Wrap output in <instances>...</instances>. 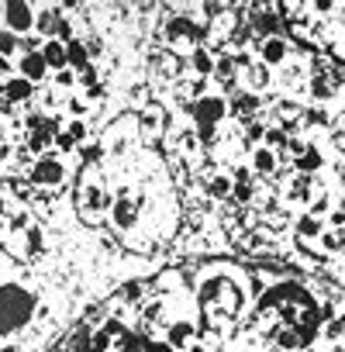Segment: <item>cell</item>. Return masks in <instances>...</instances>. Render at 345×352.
Returning <instances> with one entry per match:
<instances>
[{
	"instance_id": "6da1fadb",
	"label": "cell",
	"mask_w": 345,
	"mask_h": 352,
	"mask_svg": "<svg viewBox=\"0 0 345 352\" xmlns=\"http://www.w3.org/2000/svg\"><path fill=\"white\" fill-rule=\"evenodd\" d=\"M197 304L208 314V321H218V324L238 321L245 304H249L245 276L225 273V266H211V273H204L197 283Z\"/></svg>"
},
{
	"instance_id": "7a4b0ae2",
	"label": "cell",
	"mask_w": 345,
	"mask_h": 352,
	"mask_svg": "<svg viewBox=\"0 0 345 352\" xmlns=\"http://www.w3.org/2000/svg\"><path fill=\"white\" fill-rule=\"evenodd\" d=\"M38 311V294L21 280L0 283V338L18 335Z\"/></svg>"
},
{
	"instance_id": "3957f363",
	"label": "cell",
	"mask_w": 345,
	"mask_h": 352,
	"mask_svg": "<svg viewBox=\"0 0 345 352\" xmlns=\"http://www.w3.org/2000/svg\"><path fill=\"white\" fill-rule=\"evenodd\" d=\"M76 204H80V218L90 221V225H97L104 214H111L114 194H111L107 184H104L100 166L83 169V180H80V190H76Z\"/></svg>"
},
{
	"instance_id": "277c9868",
	"label": "cell",
	"mask_w": 345,
	"mask_h": 352,
	"mask_svg": "<svg viewBox=\"0 0 345 352\" xmlns=\"http://www.w3.org/2000/svg\"><path fill=\"white\" fill-rule=\"evenodd\" d=\"M204 38V21L187 14H169L162 21V49L172 56H194Z\"/></svg>"
},
{
	"instance_id": "5b68a950",
	"label": "cell",
	"mask_w": 345,
	"mask_h": 352,
	"mask_svg": "<svg viewBox=\"0 0 345 352\" xmlns=\"http://www.w3.org/2000/svg\"><path fill=\"white\" fill-rule=\"evenodd\" d=\"M28 180H32L38 190H56V187H63V184H66V162H63V155H59V152L38 155V159L32 162V169H28Z\"/></svg>"
},
{
	"instance_id": "8992f818",
	"label": "cell",
	"mask_w": 345,
	"mask_h": 352,
	"mask_svg": "<svg viewBox=\"0 0 345 352\" xmlns=\"http://www.w3.org/2000/svg\"><path fill=\"white\" fill-rule=\"evenodd\" d=\"M59 131H63V128H59V121H56V118H49L45 111H38V114L25 118V142H28V148L35 152V159L49 152V145L56 142V135H59Z\"/></svg>"
},
{
	"instance_id": "52a82bcc",
	"label": "cell",
	"mask_w": 345,
	"mask_h": 352,
	"mask_svg": "<svg viewBox=\"0 0 345 352\" xmlns=\"http://www.w3.org/2000/svg\"><path fill=\"white\" fill-rule=\"evenodd\" d=\"M135 135H138V118H118V121L104 131V138H100L104 155H107V159H124L128 148H131V142H135Z\"/></svg>"
},
{
	"instance_id": "ba28073f",
	"label": "cell",
	"mask_w": 345,
	"mask_h": 352,
	"mask_svg": "<svg viewBox=\"0 0 345 352\" xmlns=\"http://www.w3.org/2000/svg\"><path fill=\"white\" fill-rule=\"evenodd\" d=\"M111 225L121 232V235H131L138 225H142V208H138V197L135 194H128L124 187L118 190V197H114V204H111Z\"/></svg>"
},
{
	"instance_id": "9c48e42d",
	"label": "cell",
	"mask_w": 345,
	"mask_h": 352,
	"mask_svg": "<svg viewBox=\"0 0 345 352\" xmlns=\"http://www.w3.org/2000/svg\"><path fill=\"white\" fill-rule=\"evenodd\" d=\"M35 18H38V8L35 4H4L0 8V25H4V32H11L14 38H25L35 32Z\"/></svg>"
},
{
	"instance_id": "30bf717a",
	"label": "cell",
	"mask_w": 345,
	"mask_h": 352,
	"mask_svg": "<svg viewBox=\"0 0 345 352\" xmlns=\"http://www.w3.org/2000/svg\"><path fill=\"white\" fill-rule=\"evenodd\" d=\"M318 190H321V187H318L314 176H307V173H290L287 184L280 187V201L290 204V208H307Z\"/></svg>"
},
{
	"instance_id": "8fae6325",
	"label": "cell",
	"mask_w": 345,
	"mask_h": 352,
	"mask_svg": "<svg viewBox=\"0 0 345 352\" xmlns=\"http://www.w3.org/2000/svg\"><path fill=\"white\" fill-rule=\"evenodd\" d=\"M148 73H152L162 87H172L177 80H183L180 56H172V52H166V49H152V52H148Z\"/></svg>"
},
{
	"instance_id": "7c38bea8",
	"label": "cell",
	"mask_w": 345,
	"mask_h": 352,
	"mask_svg": "<svg viewBox=\"0 0 345 352\" xmlns=\"http://www.w3.org/2000/svg\"><path fill=\"white\" fill-rule=\"evenodd\" d=\"M280 83H283L287 94L307 90V83H311V59H307V56H290V59L280 66Z\"/></svg>"
},
{
	"instance_id": "4fadbf2b",
	"label": "cell",
	"mask_w": 345,
	"mask_h": 352,
	"mask_svg": "<svg viewBox=\"0 0 345 352\" xmlns=\"http://www.w3.org/2000/svg\"><path fill=\"white\" fill-rule=\"evenodd\" d=\"M190 111H194V121L197 124H221L232 111H228V97H221V94H204L201 100H194L190 104Z\"/></svg>"
},
{
	"instance_id": "5bb4252c",
	"label": "cell",
	"mask_w": 345,
	"mask_h": 352,
	"mask_svg": "<svg viewBox=\"0 0 345 352\" xmlns=\"http://www.w3.org/2000/svg\"><path fill=\"white\" fill-rule=\"evenodd\" d=\"M14 66H18V76H25V80L35 83V87L49 80V66H45V59H42V49H21L18 59H14Z\"/></svg>"
},
{
	"instance_id": "9a60e30c",
	"label": "cell",
	"mask_w": 345,
	"mask_h": 352,
	"mask_svg": "<svg viewBox=\"0 0 345 352\" xmlns=\"http://www.w3.org/2000/svg\"><path fill=\"white\" fill-rule=\"evenodd\" d=\"M169 145H172V152H177L180 159H194L204 148L201 138H197V124H177L169 131Z\"/></svg>"
},
{
	"instance_id": "2e32d148",
	"label": "cell",
	"mask_w": 345,
	"mask_h": 352,
	"mask_svg": "<svg viewBox=\"0 0 345 352\" xmlns=\"http://www.w3.org/2000/svg\"><path fill=\"white\" fill-rule=\"evenodd\" d=\"M290 56H293V42L287 35H276V38H263L259 42V63H266L269 69L273 66H283Z\"/></svg>"
},
{
	"instance_id": "e0dca14e",
	"label": "cell",
	"mask_w": 345,
	"mask_h": 352,
	"mask_svg": "<svg viewBox=\"0 0 345 352\" xmlns=\"http://www.w3.org/2000/svg\"><path fill=\"white\" fill-rule=\"evenodd\" d=\"M238 80H242V90H249V94H256V97H259V94H266V90L273 87V80H276V76H273V69H269L266 63H256V59H252V63L242 69V76H238Z\"/></svg>"
},
{
	"instance_id": "ac0fdd59",
	"label": "cell",
	"mask_w": 345,
	"mask_h": 352,
	"mask_svg": "<svg viewBox=\"0 0 345 352\" xmlns=\"http://www.w3.org/2000/svg\"><path fill=\"white\" fill-rule=\"evenodd\" d=\"M269 118H273V124H276V128L290 131V128H297V121L304 118V107H300L293 97H280V100H273V104H269Z\"/></svg>"
},
{
	"instance_id": "d6986e66",
	"label": "cell",
	"mask_w": 345,
	"mask_h": 352,
	"mask_svg": "<svg viewBox=\"0 0 345 352\" xmlns=\"http://www.w3.org/2000/svg\"><path fill=\"white\" fill-rule=\"evenodd\" d=\"M166 342H169L172 349L187 352V349L197 342V324H194L190 318H177V321H169V324H166Z\"/></svg>"
},
{
	"instance_id": "ffe728a7",
	"label": "cell",
	"mask_w": 345,
	"mask_h": 352,
	"mask_svg": "<svg viewBox=\"0 0 345 352\" xmlns=\"http://www.w3.org/2000/svg\"><path fill=\"white\" fill-rule=\"evenodd\" d=\"M166 131V111L155 107V104H145L142 114H138V135L142 138H159Z\"/></svg>"
},
{
	"instance_id": "44dd1931",
	"label": "cell",
	"mask_w": 345,
	"mask_h": 352,
	"mask_svg": "<svg viewBox=\"0 0 345 352\" xmlns=\"http://www.w3.org/2000/svg\"><path fill=\"white\" fill-rule=\"evenodd\" d=\"M245 162L252 166L256 176H276V173H280V152H273V148H266V145H256Z\"/></svg>"
},
{
	"instance_id": "7402d4cb",
	"label": "cell",
	"mask_w": 345,
	"mask_h": 352,
	"mask_svg": "<svg viewBox=\"0 0 345 352\" xmlns=\"http://www.w3.org/2000/svg\"><path fill=\"white\" fill-rule=\"evenodd\" d=\"M0 94H4V100H8V104H32V100H35V94H38V87H35V83H28L25 76H11L8 83H0Z\"/></svg>"
},
{
	"instance_id": "603a6c76",
	"label": "cell",
	"mask_w": 345,
	"mask_h": 352,
	"mask_svg": "<svg viewBox=\"0 0 345 352\" xmlns=\"http://www.w3.org/2000/svg\"><path fill=\"white\" fill-rule=\"evenodd\" d=\"M238 73H242V66H238V59H235V52H218V63H214V83L218 87H235L238 83Z\"/></svg>"
},
{
	"instance_id": "cb8c5ba5",
	"label": "cell",
	"mask_w": 345,
	"mask_h": 352,
	"mask_svg": "<svg viewBox=\"0 0 345 352\" xmlns=\"http://www.w3.org/2000/svg\"><path fill=\"white\" fill-rule=\"evenodd\" d=\"M232 173L228 169H214V173H208L204 176V194L211 197V201H232Z\"/></svg>"
},
{
	"instance_id": "d4e9b609",
	"label": "cell",
	"mask_w": 345,
	"mask_h": 352,
	"mask_svg": "<svg viewBox=\"0 0 345 352\" xmlns=\"http://www.w3.org/2000/svg\"><path fill=\"white\" fill-rule=\"evenodd\" d=\"M324 228H328V225H324L321 218H314V214H300V218H297V225H293V242H297L300 249H307V252H311V242H307V239H314V242H318V235H321Z\"/></svg>"
},
{
	"instance_id": "484cf974",
	"label": "cell",
	"mask_w": 345,
	"mask_h": 352,
	"mask_svg": "<svg viewBox=\"0 0 345 352\" xmlns=\"http://www.w3.org/2000/svg\"><path fill=\"white\" fill-rule=\"evenodd\" d=\"M59 21H63V8H52V4H45V8H38V18H35V35L38 38H56V32H59Z\"/></svg>"
},
{
	"instance_id": "4316f807",
	"label": "cell",
	"mask_w": 345,
	"mask_h": 352,
	"mask_svg": "<svg viewBox=\"0 0 345 352\" xmlns=\"http://www.w3.org/2000/svg\"><path fill=\"white\" fill-rule=\"evenodd\" d=\"M259 107H263V104H259V97H256V94H249V90H238V94L232 97V104H228V111H232L235 118H242L245 124L259 114Z\"/></svg>"
},
{
	"instance_id": "83f0119b",
	"label": "cell",
	"mask_w": 345,
	"mask_h": 352,
	"mask_svg": "<svg viewBox=\"0 0 345 352\" xmlns=\"http://www.w3.org/2000/svg\"><path fill=\"white\" fill-rule=\"evenodd\" d=\"M321 169H324V152H321L318 142H311V145L304 148V155L293 159V173H307V176H314V173H321Z\"/></svg>"
},
{
	"instance_id": "f1b7e54d",
	"label": "cell",
	"mask_w": 345,
	"mask_h": 352,
	"mask_svg": "<svg viewBox=\"0 0 345 352\" xmlns=\"http://www.w3.org/2000/svg\"><path fill=\"white\" fill-rule=\"evenodd\" d=\"M42 59H45L49 73H59V69H66V66H69V59H66V45H63L59 38L42 42Z\"/></svg>"
},
{
	"instance_id": "f546056e",
	"label": "cell",
	"mask_w": 345,
	"mask_h": 352,
	"mask_svg": "<svg viewBox=\"0 0 345 352\" xmlns=\"http://www.w3.org/2000/svg\"><path fill=\"white\" fill-rule=\"evenodd\" d=\"M235 187H232V201L235 204H242V208H249V204H256L259 201V194H263V187L256 184V180H232Z\"/></svg>"
},
{
	"instance_id": "4dcf8cb0",
	"label": "cell",
	"mask_w": 345,
	"mask_h": 352,
	"mask_svg": "<svg viewBox=\"0 0 345 352\" xmlns=\"http://www.w3.org/2000/svg\"><path fill=\"white\" fill-rule=\"evenodd\" d=\"M321 242V256H342L345 252V228H324L318 235Z\"/></svg>"
},
{
	"instance_id": "1f68e13d",
	"label": "cell",
	"mask_w": 345,
	"mask_h": 352,
	"mask_svg": "<svg viewBox=\"0 0 345 352\" xmlns=\"http://www.w3.org/2000/svg\"><path fill=\"white\" fill-rule=\"evenodd\" d=\"M66 59H69V69L83 73V69L90 66V52H87V42H83V38H73V42L66 45Z\"/></svg>"
},
{
	"instance_id": "d6a6232c",
	"label": "cell",
	"mask_w": 345,
	"mask_h": 352,
	"mask_svg": "<svg viewBox=\"0 0 345 352\" xmlns=\"http://www.w3.org/2000/svg\"><path fill=\"white\" fill-rule=\"evenodd\" d=\"M190 63H194L197 76H201V80H208V76H214V63H218V56H214L208 45H201V49L190 56Z\"/></svg>"
},
{
	"instance_id": "836d02e7",
	"label": "cell",
	"mask_w": 345,
	"mask_h": 352,
	"mask_svg": "<svg viewBox=\"0 0 345 352\" xmlns=\"http://www.w3.org/2000/svg\"><path fill=\"white\" fill-rule=\"evenodd\" d=\"M32 225H35V214L28 208H14L11 218H8V235H25Z\"/></svg>"
},
{
	"instance_id": "e575fe53",
	"label": "cell",
	"mask_w": 345,
	"mask_h": 352,
	"mask_svg": "<svg viewBox=\"0 0 345 352\" xmlns=\"http://www.w3.org/2000/svg\"><path fill=\"white\" fill-rule=\"evenodd\" d=\"M273 345H276L280 352H297V349H304V342H300L297 328H290V324H283V328L273 335Z\"/></svg>"
},
{
	"instance_id": "d590c367",
	"label": "cell",
	"mask_w": 345,
	"mask_h": 352,
	"mask_svg": "<svg viewBox=\"0 0 345 352\" xmlns=\"http://www.w3.org/2000/svg\"><path fill=\"white\" fill-rule=\"evenodd\" d=\"M287 138H290V135H287L283 128H276V124H266L263 145H266V148H273V152H283V148H287Z\"/></svg>"
},
{
	"instance_id": "8d00e7d4",
	"label": "cell",
	"mask_w": 345,
	"mask_h": 352,
	"mask_svg": "<svg viewBox=\"0 0 345 352\" xmlns=\"http://www.w3.org/2000/svg\"><path fill=\"white\" fill-rule=\"evenodd\" d=\"M63 131H66V135H69V138H73L76 145H83V142L90 138V124H87V121H80V118H69Z\"/></svg>"
},
{
	"instance_id": "74e56055",
	"label": "cell",
	"mask_w": 345,
	"mask_h": 352,
	"mask_svg": "<svg viewBox=\"0 0 345 352\" xmlns=\"http://www.w3.org/2000/svg\"><path fill=\"white\" fill-rule=\"evenodd\" d=\"M142 300H148L145 297V283L135 280V283H124L121 287V304H142Z\"/></svg>"
},
{
	"instance_id": "f35d334b",
	"label": "cell",
	"mask_w": 345,
	"mask_h": 352,
	"mask_svg": "<svg viewBox=\"0 0 345 352\" xmlns=\"http://www.w3.org/2000/svg\"><path fill=\"white\" fill-rule=\"evenodd\" d=\"M76 83H80V73H76V69H69V66H66V69H59V73L52 76V87H56V90H73Z\"/></svg>"
},
{
	"instance_id": "ab89813d",
	"label": "cell",
	"mask_w": 345,
	"mask_h": 352,
	"mask_svg": "<svg viewBox=\"0 0 345 352\" xmlns=\"http://www.w3.org/2000/svg\"><path fill=\"white\" fill-rule=\"evenodd\" d=\"M142 352H180V349H172L166 338H155V335H145L142 338Z\"/></svg>"
},
{
	"instance_id": "60d3db41",
	"label": "cell",
	"mask_w": 345,
	"mask_h": 352,
	"mask_svg": "<svg viewBox=\"0 0 345 352\" xmlns=\"http://www.w3.org/2000/svg\"><path fill=\"white\" fill-rule=\"evenodd\" d=\"M128 100H131V104H145V100H148V83H145V80H135V83L128 87Z\"/></svg>"
},
{
	"instance_id": "b9f144b4",
	"label": "cell",
	"mask_w": 345,
	"mask_h": 352,
	"mask_svg": "<svg viewBox=\"0 0 345 352\" xmlns=\"http://www.w3.org/2000/svg\"><path fill=\"white\" fill-rule=\"evenodd\" d=\"M11 159H14V142L8 131H0V166H11Z\"/></svg>"
},
{
	"instance_id": "7bdbcfd3",
	"label": "cell",
	"mask_w": 345,
	"mask_h": 352,
	"mask_svg": "<svg viewBox=\"0 0 345 352\" xmlns=\"http://www.w3.org/2000/svg\"><path fill=\"white\" fill-rule=\"evenodd\" d=\"M11 76H18V66L11 56H0V83H8Z\"/></svg>"
},
{
	"instance_id": "ee69618b",
	"label": "cell",
	"mask_w": 345,
	"mask_h": 352,
	"mask_svg": "<svg viewBox=\"0 0 345 352\" xmlns=\"http://www.w3.org/2000/svg\"><path fill=\"white\" fill-rule=\"evenodd\" d=\"M56 100H59V90H56V87H49V90H42V94H38L42 111H52V107H56Z\"/></svg>"
},
{
	"instance_id": "f6af8a7d",
	"label": "cell",
	"mask_w": 345,
	"mask_h": 352,
	"mask_svg": "<svg viewBox=\"0 0 345 352\" xmlns=\"http://www.w3.org/2000/svg\"><path fill=\"white\" fill-rule=\"evenodd\" d=\"M52 145H56V148H59V152H76V142H73V138H69V135H66V131H59V135H56V142H52Z\"/></svg>"
},
{
	"instance_id": "bcb514c9",
	"label": "cell",
	"mask_w": 345,
	"mask_h": 352,
	"mask_svg": "<svg viewBox=\"0 0 345 352\" xmlns=\"http://www.w3.org/2000/svg\"><path fill=\"white\" fill-rule=\"evenodd\" d=\"M331 318H335V321L342 324V331H345V300H338V304H335V314H331Z\"/></svg>"
},
{
	"instance_id": "7dc6e473",
	"label": "cell",
	"mask_w": 345,
	"mask_h": 352,
	"mask_svg": "<svg viewBox=\"0 0 345 352\" xmlns=\"http://www.w3.org/2000/svg\"><path fill=\"white\" fill-rule=\"evenodd\" d=\"M335 176H338V180H345V155L335 162Z\"/></svg>"
},
{
	"instance_id": "c3c4849f",
	"label": "cell",
	"mask_w": 345,
	"mask_h": 352,
	"mask_svg": "<svg viewBox=\"0 0 345 352\" xmlns=\"http://www.w3.org/2000/svg\"><path fill=\"white\" fill-rule=\"evenodd\" d=\"M0 352H21L18 345H0Z\"/></svg>"
},
{
	"instance_id": "681fc988",
	"label": "cell",
	"mask_w": 345,
	"mask_h": 352,
	"mask_svg": "<svg viewBox=\"0 0 345 352\" xmlns=\"http://www.w3.org/2000/svg\"><path fill=\"white\" fill-rule=\"evenodd\" d=\"M259 352H280V349H276V345H266V349H259Z\"/></svg>"
},
{
	"instance_id": "f907efd6",
	"label": "cell",
	"mask_w": 345,
	"mask_h": 352,
	"mask_svg": "<svg viewBox=\"0 0 345 352\" xmlns=\"http://www.w3.org/2000/svg\"><path fill=\"white\" fill-rule=\"evenodd\" d=\"M8 232V221H0V235H4Z\"/></svg>"
},
{
	"instance_id": "816d5d0a",
	"label": "cell",
	"mask_w": 345,
	"mask_h": 352,
	"mask_svg": "<svg viewBox=\"0 0 345 352\" xmlns=\"http://www.w3.org/2000/svg\"><path fill=\"white\" fill-rule=\"evenodd\" d=\"M59 352H73V349H69V345H66V349H59Z\"/></svg>"
},
{
	"instance_id": "f5cc1de1",
	"label": "cell",
	"mask_w": 345,
	"mask_h": 352,
	"mask_svg": "<svg viewBox=\"0 0 345 352\" xmlns=\"http://www.w3.org/2000/svg\"><path fill=\"white\" fill-rule=\"evenodd\" d=\"M342 211H345V197H342Z\"/></svg>"
},
{
	"instance_id": "db71d44e",
	"label": "cell",
	"mask_w": 345,
	"mask_h": 352,
	"mask_svg": "<svg viewBox=\"0 0 345 352\" xmlns=\"http://www.w3.org/2000/svg\"><path fill=\"white\" fill-rule=\"evenodd\" d=\"M0 283H4V280H0Z\"/></svg>"
}]
</instances>
